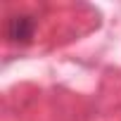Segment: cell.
<instances>
[{
  "mask_svg": "<svg viewBox=\"0 0 121 121\" xmlns=\"http://www.w3.org/2000/svg\"><path fill=\"white\" fill-rule=\"evenodd\" d=\"M33 29H36V22L29 17V14H17L12 19H7V40L10 43H29L33 38Z\"/></svg>",
  "mask_w": 121,
  "mask_h": 121,
  "instance_id": "obj_1",
  "label": "cell"
}]
</instances>
